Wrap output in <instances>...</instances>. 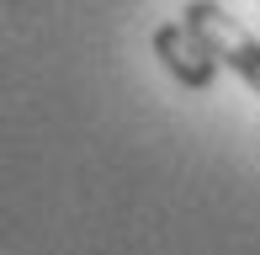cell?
Listing matches in <instances>:
<instances>
[{"mask_svg":"<svg viewBox=\"0 0 260 255\" xmlns=\"http://www.w3.org/2000/svg\"><path fill=\"white\" fill-rule=\"evenodd\" d=\"M154 53L165 59V69H170L186 90H207L212 80H218V59H212V48L186 27V21H165V27H154Z\"/></svg>","mask_w":260,"mask_h":255,"instance_id":"7a4b0ae2","label":"cell"},{"mask_svg":"<svg viewBox=\"0 0 260 255\" xmlns=\"http://www.w3.org/2000/svg\"><path fill=\"white\" fill-rule=\"evenodd\" d=\"M181 16H186V27H191L197 38L212 48V59L229 64L234 75H239L244 85L260 96V38H250V32H244L239 21L218 6V0H186Z\"/></svg>","mask_w":260,"mask_h":255,"instance_id":"6da1fadb","label":"cell"}]
</instances>
